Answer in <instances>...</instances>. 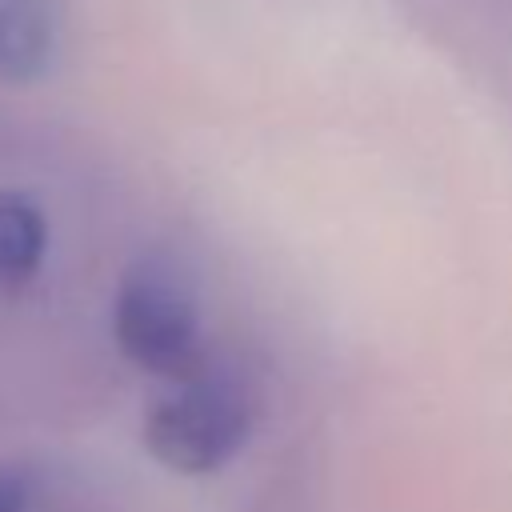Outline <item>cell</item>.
Returning <instances> with one entry per match:
<instances>
[{"instance_id":"cell-1","label":"cell","mask_w":512,"mask_h":512,"mask_svg":"<svg viewBox=\"0 0 512 512\" xmlns=\"http://www.w3.org/2000/svg\"><path fill=\"white\" fill-rule=\"evenodd\" d=\"M112 332L120 352L168 380H192L204 372L196 300L184 276L164 260H136L116 292Z\"/></svg>"},{"instance_id":"cell-2","label":"cell","mask_w":512,"mask_h":512,"mask_svg":"<svg viewBox=\"0 0 512 512\" xmlns=\"http://www.w3.org/2000/svg\"><path fill=\"white\" fill-rule=\"evenodd\" d=\"M252 432L248 392L220 372H200L180 384L176 396L160 400L144 420L148 452L184 476H204L224 468Z\"/></svg>"},{"instance_id":"cell-3","label":"cell","mask_w":512,"mask_h":512,"mask_svg":"<svg viewBox=\"0 0 512 512\" xmlns=\"http://www.w3.org/2000/svg\"><path fill=\"white\" fill-rule=\"evenodd\" d=\"M44 248V212L20 192H0V292L28 288L44 264Z\"/></svg>"},{"instance_id":"cell-4","label":"cell","mask_w":512,"mask_h":512,"mask_svg":"<svg viewBox=\"0 0 512 512\" xmlns=\"http://www.w3.org/2000/svg\"><path fill=\"white\" fill-rule=\"evenodd\" d=\"M52 56V16L44 0H0V72L32 80Z\"/></svg>"},{"instance_id":"cell-5","label":"cell","mask_w":512,"mask_h":512,"mask_svg":"<svg viewBox=\"0 0 512 512\" xmlns=\"http://www.w3.org/2000/svg\"><path fill=\"white\" fill-rule=\"evenodd\" d=\"M28 476L16 468H0V512H24L28 508Z\"/></svg>"}]
</instances>
